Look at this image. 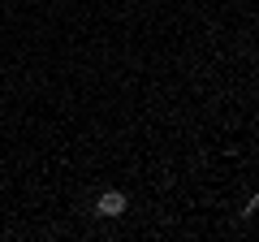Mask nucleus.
I'll return each mask as SVG.
<instances>
[{"label": "nucleus", "mask_w": 259, "mask_h": 242, "mask_svg": "<svg viewBox=\"0 0 259 242\" xmlns=\"http://www.w3.org/2000/svg\"><path fill=\"white\" fill-rule=\"evenodd\" d=\"M95 212L108 216V221H112V216H121V212H125V195H121V190H104V195L95 199Z\"/></svg>", "instance_id": "nucleus-1"}]
</instances>
